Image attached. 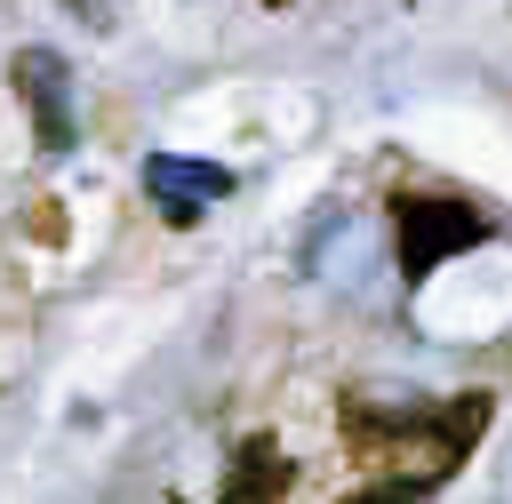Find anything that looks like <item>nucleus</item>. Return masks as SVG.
Instances as JSON below:
<instances>
[{
    "instance_id": "39448f33",
    "label": "nucleus",
    "mask_w": 512,
    "mask_h": 504,
    "mask_svg": "<svg viewBox=\"0 0 512 504\" xmlns=\"http://www.w3.org/2000/svg\"><path fill=\"white\" fill-rule=\"evenodd\" d=\"M288 480H296V464L280 456V440H272V432H256V440H240V456H232V472H224L216 504H280V496H288Z\"/></svg>"
},
{
    "instance_id": "423d86ee",
    "label": "nucleus",
    "mask_w": 512,
    "mask_h": 504,
    "mask_svg": "<svg viewBox=\"0 0 512 504\" xmlns=\"http://www.w3.org/2000/svg\"><path fill=\"white\" fill-rule=\"evenodd\" d=\"M344 504H424L416 488H400V480H368V488H352Z\"/></svg>"
},
{
    "instance_id": "0eeeda50",
    "label": "nucleus",
    "mask_w": 512,
    "mask_h": 504,
    "mask_svg": "<svg viewBox=\"0 0 512 504\" xmlns=\"http://www.w3.org/2000/svg\"><path fill=\"white\" fill-rule=\"evenodd\" d=\"M72 8H88V16H96V24H104V8H112V0H72Z\"/></svg>"
},
{
    "instance_id": "f257e3e1",
    "label": "nucleus",
    "mask_w": 512,
    "mask_h": 504,
    "mask_svg": "<svg viewBox=\"0 0 512 504\" xmlns=\"http://www.w3.org/2000/svg\"><path fill=\"white\" fill-rule=\"evenodd\" d=\"M344 432L368 464H384L400 488H440L488 432V392H456V400H416V408H376V400H352L344 408Z\"/></svg>"
},
{
    "instance_id": "7ed1b4c3",
    "label": "nucleus",
    "mask_w": 512,
    "mask_h": 504,
    "mask_svg": "<svg viewBox=\"0 0 512 504\" xmlns=\"http://www.w3.org/2000/svg\"><path fill=\"white\" fill-rule=\"evenodd\" d=\"M8 80H16V96L32 112L40 152H72V72H64V56L56 48H16Z\"/></svg>"
},
{
    "instance_id": "f03ea898",
    "label": "nucleus",
    "mask_w": 512,
    "mask_h": 504,
    "mask_svg": "<svg viewBox=\"0 0 512 504\" xmlns=\"http://www.w3.org/2000/svg\"><path fill=\"white\" fill-rule=\"evenodd\" d=\"M488 240V216L472 200H448V192H400L392 200V256H400V280H432L448 256L480 248Z\"/></svg>"
},
{
    "instance_id": "20e7f679",
    "label": "nucleus",
    "mask_w": 512,
    "mask_h": 504,
    "mask_svg": "<svg viewBox=\"0 0 512 504\" xmlns=\"http://www.w3.org/2000/svg\"><path fill=\"white\" fill-rule=\"evenodd\" d=\"M144 192H152V208H160L168 224H192V216H208V208L232 192V168L184 160V152H152V160H144Z\"/></svg>"
},
{
    "instance_id": "6e6552de",
    "label": "nucleus",
    "mask_w": 512,
    "mask_h": 504,
    "mask_svg": "<svg viewBox=\"0 0 512 504\" xmlns=\"http://www.w3.org/2000/svg\"><path fill=\"white\" fill-rule=\"evenodd\" d=\"M264 8H288V0H264Z\"/></svg>"
}]
</instances>
